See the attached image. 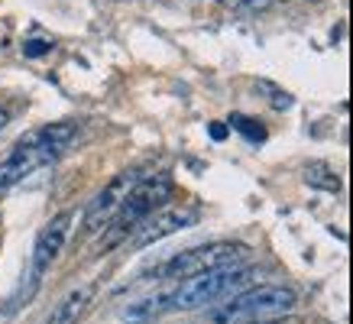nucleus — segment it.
<instances>
[{
    "instance_id": "obj_1",
    "label": "nucleus",
    "mask_w": 353,
    "mask_h": 324,
    "mask_svg": "<svg viewBox=\"0 0 353 324\" xmlns=\"http://www.w3.org/2000/svg\"><path fill=\"white\" fill-rule=\"evenodd\" d=\"M78 133H81L78 123L59 120V123H49V127L23 136L10 150V156L0 162V192L20 185L26 175H32L36 169H43V165L55 162L59 156H65V152L72 150V143L78 140Z\"/></svg>"
},
{
    "instance_id": "obj_2",
    "label": "nucleus",
    "mask_w": 353,
    "mask_h": 324,
    "mask_svg": "<svg viewBox=\"0 0 353 324\" xmlns=\"http://www.w3.org/2000/svg\"><path fill=\"white\" fill-rule=\"evenodd\" d=\"M256 276V270H246V266H217V270L194 272L188 279H179V285L162 298V305H165V312H194V308L214 305L227 295L246 289Z\"/></svg>"
},
{
    "instance_id": "obj_3",
    "label": "nucleus",
    "mask_w": 353,
    "mask_h": 324,
    "mask_svg": "<svg viewBox=\"0 0 353 324\" xmlns=\"http://www.w3.org/2000/svg\"><path fill=\"white\" fill-rule=\"evenodd\" d=\"M169 194H172V179L169 175H143V179L130 188L127 198L120 201V207L114 211V217L104 224L101 253H108V250L127 243L130 234H133L152 211H159V207L169 201Z\"/></svg>"
},
{
    "instance_id": "obj_4",
    "label": "nucleus",
    "mask_w": 353,
    "mask_h": 324,
    "mask_svg": "<svg viewBox=\"0 0 353 324\" xmlns=\"http://www.w3.org/2000/svg\"><path fill=\"white\" fill-rule=\"evenodd\" d=\"M299 305V295L289 285H253L234 292L227 305L208 314L211 324H259L289 314Z\"/></svg>"
},
{
    "instance_id": "obj_5",
    "label": "nucleus",
    "mask_w": 353,
    "mask_h": 324,
    "mask_svg": "<svg viewBox=\"0 0 353 324\" xmlns=\"http://www.w3.org/2000/svg\"><path fill=\"white\" fill-rule=\"evenodd\" d=\"M72 224H75V211L68 207V211H62V214H55L52 221L43 227V234L36 237V247H32V256H30V272H26V279H23L20 292H17V308L26 305L32 295H36L43 276L52 270V263L65 250V240H68V234H72Z\"/></svg>"
},
{
    "instance_id": "obj_6",
    "label": "nucleus",
    "mask_w": 353,
    "mask_h": 324,
    "mask_svg": "<svg viewBox=\"0 0 353 324\" xmlns=\"http://www.w3.org/2000/svg\"><path fill=\"white\" fill-rule=\"evenodd\" d=\"M246 256H250V247H246V243L214 240V243H201V247H192V250H185V253H175V256L162 266V276L179 282V279L194 276V272L217 270V266H240Z\"/></svg>"
},
{
    "instance_id": "obj_7",
    "label": "nucleus",
    "mask_w": 353,
    "mask_h": 324,
    "mask_svg": "<svg viewBox=\"0 0 353 324\" xmlns=\"http://www.w3.org/2000/svg\"><path fill=\"white\" fill-rule=\"evenodd\" d=\"M143 175H139V169H123V172H117L114 179H110L101 192L91 198V205H88V211H85V230L88 234H97L101 227L108 224L110 217H114V211L120 207V201L130 194V188L139 182Z\"/></svg>"
},
{
    "instance_id": "obj_8",
    "label": "nucleus",
    "mask_w": 353,
    "mask_h": 324,
    "mask_svg": "<svg viewBox=\"0 0 353 324\" xmlns=\"http://www.w3.org/2000/svg\"><path fill=\"white\" fill-rule=\"evenodd\" d=\"M194 221H198V207H162V211H152L130 237H133V247L143 250L172 237V234H179L185 227H192Z\"/></svg>"
},
{
    "instance_id": "obj_9",
    "label": "nucleus",
    "mask_w": 353,
    "mask_h": 324,
    "mask_svg": "<svg viewBox=\"0 0 353 324\" xmlns=\"http://www.w3.org/2000/svg\"><path fill=\"white\" fill-rule=\"evenodd\" d=\"M97 298V282H85L65 295L59 305H52V312L46 314L43 324H78L88 314V308L94 305Z\"/></svg>"
},
{
    "instance_id": "obj_10",
    "label": "nucleus",
    "mask_w": 353,
    "mask_h": 324,
    "mask_svg": "<svg viewBox=\"0 0 353 324\" xmlns=\"http://www.w3.org/2000/svg\"><path fill=\"white\" fill-rule=\"evenodd\" d=\"M305 182L311 188H324V192H341V175L334 172L327 162H311L305 165Z\"/></svg>"
},
{
    "instance_id": "obj_11",
    "label": "nucleus",
    "mask_w": 353,
    "mask_h": 324,
    "mask_svg": "<svg viewBox=\"0 0 353 324\" xmlns=\"http://www.w3.org/2000/svg\"><path fill=\"white\" fill-rule=\"evenodd\" d=\"M230 127L234 130H240V133H243L246 140L250 143H263L266 140V130L259 127L256 120L253 117H243V114H234V117H230Z\"/></svg>"
},
{
    "instance_id": "obj_12",
    "label": "nucleus",
    "mask_w": 353,
    "mask_h": 324,
    "mask_svg": "<svg viewBox=\"0 0 353 324\" xmlns=\"http://www.w3.org/2000/svg\"><path fill=\"white\" fill-rule=\"evenodd\" d=\"M259 91H266L269 94V104L276 110H289L292 108V94L289 91H282V88H276V85H269V81H259Z\"/></svg>"
},
{
    "instance_id": "obj_13",
    "label": "nucleus",
    "mask_w": 353,
    "mask_h": 324,
    "mask_svg": "<svg viewBox=\"0 0 353 324\" xmlns=\"http://www.w3.org/2000/svg\"><path fill=\"white\" fill-rule=\"evenodd\" d=\"M23 52H26V59H39V55L52 52V43L49 39H30V43L23 45Z\"/></svg>"
},
{
    "instance_id": "obj_14",
    "label": "nucleus",
    "mask_w": 353,
    "mask_h": 324,
    "mask_svg": "<svg viewBox=\"0 0 353 324\" xmlns=\"http://www.w3.org/2000/svg\"><path fill=\"white\" fill-rule=\"evenodd\" d=\"M272 0H236V7H250V10H266Z\"/></svg>"
},
{
    "instance_id": "obj_15",
    "label": "nucleus",
    "mask_w": 353,
    "mask_h": 324,
    "mask_svg": "<svg viewBox=\"0 0 353 324\" xmlns=\"http://www.w3.org/2000/svg\"><path fill=\"white\" fill-rule=\"evenodd\" d=\"M211 136H214V140H224V136H227V127L214 123V127H211Z\"/></svg>"
},
{
    "instance_id": "obj_16",
    "label": "nucleus",
    "mask_w": 353,
    "mask_h": 324,
    "mask_svg": "<svg viewBox=\"0 0 353 324\" xmlns=\"http://www.w3.org/2000/svg\"><path fill=\"white\" fill-rule=\"evenodd\" d=\"M7 120H10V110H0V130L7 127Z\"/></svg>"
}]
</instances>
